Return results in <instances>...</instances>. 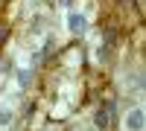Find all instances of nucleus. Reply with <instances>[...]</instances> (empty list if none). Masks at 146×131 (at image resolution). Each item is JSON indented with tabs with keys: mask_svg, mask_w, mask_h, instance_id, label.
Segmentation results:
<instances>
[{
	"mask_svg": "<svg viewBox=\"0 0 146 131\" xmlns=\"http://www.w3.org/2000/svg\"><path fill=\"white\" fill-rule=\"evenodd\" d=\"M67 26L73 35H82V32H88V20H85V15H79V12H73V15L67 18Z\"/></svg>",
	"mask_w": 146,
	"mask_h": 131,
	"instance_id": "2",
	"label": "nucleus"
},
{
	"mask_svg": "<svg viewBox=\"0 0 146 131\" xmlns=\"http://www.w3.org/2000/svg\"><path fill=\"white\" fill-rule=\"evenodd\" d=\"M6 35H9V26H0V41H6Z\"/></svg>",
	"mask_w": 146,
	"mask_h": 131,
	"instance_id": "8",
	"label": "nucleus"
},
{
	"mask_svg": "<svg viewBox=\"0 0 146 131\" xmlns=\"http://www.w3.org/2000/svg\"><path fill=\"white\" fill-rule=\"evenodd\" d=\"M114 41H117V29H105V44L114 47Z\"/></svg>",
	"mask_w": 146,
	"mask_h": 131,
	"instance_id": "6",
	"label": "nucleus"
},
{
	"mask_svg": "<svg viewBox=\"0 0 146 131\" xmlns=\"http://www.w3.org/2000/svg\"><path fill=\"white\" fill-rule=\"evenodd\" d=\"M9 67H12V58H3V61H0V73H6Z\"/></svg>",
	"mask_w": 146,
	"mask_h": 131,
	"instance_id": "7",
	"label": "nucleus"
},
{
	"mask_svg": "<svg viewBox=\"0 0 146 131\" xmlns=\"http://www.w3.org/2000/svg\"><path fill=\"white\" fill-rule=\"evenodd\" d=\"M126 131H143V111H140V108L129 111V117H126Z\"/></svg>",
	"mask_w": 146,
	"mask_h": 131,
	"instance_id": "3",
	"label": "nucleus"
},
{
	"mask_svg": "<svg viewBox=\"0 0 146 131\" xmlns=\"http://www.w3.org/2000/svg\"><path fill=\"white\" fill-rule=\"evenodd\" d=\"M111 125H114V102H108V105H102V108L96 111V128L108 131Z\"/></svg>",
	"mask_w": 146,
	"mask_h": 131,
	"instance_id": "1",
	"label": "nucleus"
},
{
	"mask_svg": "<svg viewBox=\"0 0 146 131\" xmlns=\"http://www.w3.org/2000/svg\"><path fill=\"white\" fill-rule=\"evenodd\" d=\"M12 122V111L9 108H0V125H9Z\"/></svg>",
	"mask_w": 146,
	"mask_h": 131,
	"instance_id": "5",
	"label": "nucleus"
},
{
	"mask_svg": "<svg viewBox=\"0 0 146 131\" xmlns=\"http://www.w3.org/2000/svg\"><path fill=\"white\" fill-rule=\"evenodd\" d=\"M18 82H21L23 88H27L29 82H32V70H18Z\"/></svg>",
	"mask_w": 146,
	"mask_h": 131,
	"instance_id": "4",
	"label": "nucleus"
}]
</instances>
